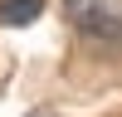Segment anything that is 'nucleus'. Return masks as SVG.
Segmentation results:
<instances>
[{"mask_svg": "<svg viewBox=\"0 0 122 117\" xmlns=\"http://www.w3.org/2000/svg\"><path fill=\"white\" fill-rule=\"evenodd\" d=\"M44 0H0V20L5 24H34Z\"/></svg>", "mask_w": 122, "mask_h": 117, "instance_id": "2", "label": "nucleus"}, {"mask_svg": "<svg viewBox=\"0 0 122 117\" xmlns=\"http://www.w3.org/2000/svg\"><path fill=\"white\" fill-rule=\"evenodd\" d=\"M64 15L93 44H122V0H64Z\"/></svg>", "mask_w": 122, "mask_h": 117, "instance_id": "1", "label": "nucleus"}]
</instances>
